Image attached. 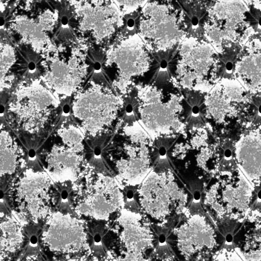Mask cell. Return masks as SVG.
Listing matches in <instances>:
<instances>
[{
    "instance_id": "6da1fadb",
    "label": "cell",
    "mask_w": 261,
    "mask_h": 261,
    "mask_svg": "<svg viewBox=\"0 0 261 261\" xmlns=\"http://www.w3.org/2000/svg\"><path fill=\"white\" fill-rule=\"evenodd\" d=\"M225 153L198 113L191 115L183 132L168 149L167 158L190 191L198 193L219 171Z\"/></svg>"
},
{
    "instance_id": "7a4b0ae2",
    "label": "cell",
    "mask_w": 261,
    "mask_h": 261,
    "mask_svg": "<svg viewBox=\"0 0 261 261\" xmlns=\"http://www.w3.org/2000/svg\"><path fill=\"white\" fill-rule=\"evenodd\" d=\"M170 80L137 86V120L156 145L169 149L190 119L191 107Z\"/></svg>"
},
{
    "instance_id": "3957f363",
    "label": "cell",
    "mask_w": 261,
    "mask_h": 261,
    "mask_svg": "<svg viewBox=\"0 0 261 261\" xmlns=\"http://www.w3.org/2000/svg\"><path fill=\"white\" fill-rule=\"evenodd\" d=\"M221 81L204 97L200 112L205 125L226 151L260 116V103L250 99L233 77Z\"/></svg>"
},
{
    "instance_id": "277c9868",
    "label": "cell",
    "mask_w": 261,
    "mask_h": 261,
    "mask_svg": "<svg viewBox=\"0 0 261 261\" xmlns=\"http://www.w3.org/2000/svg\"><path fill=\"white\" fill-rule=\"evenodd\" d=\"M202 192L203 205L214 222L231 235L234 227L247 219L256 189L237 167L232 155L226 154L220 170Z\"/></svg>"
},
{
    "instance_id": "5b68a950",
    "label": "cell",
    "mask_w": 261,
    "mask_h": 261,
    "mask_svg": "<svg viewBox=\"0 0 261 261\" xmlns=\"http://www.w3.org/2000/svg\"><path fill=\"white\" fill-rule=\"evenodd\" d=\"M123 103L111 86L93 79L73 96L71 115L86 139H97L122 125Z\"/></svg>"
},
{
    "instance_id": "8992f818",
    "label": "cell",
    "mask_w": 261,
    "mask_h": 261,
    "mask_svg": "<svg viewBox=\"0 0 261 261\" xmlns=\"http://www.w3.org/2000/svg\"><path fill=\"white\" fill-rule=\"evenodd\" d=\"M111 142L110 160L121 184L140 185L155 167L160 148L137 121L123 123Z\"/></svg>"
},
{
    "instance_id": "52a82bcc",
    "label": "cell",
    "mask_w": 261,
    "mask_h": 261,
    "mask_svg": "<svg viewBox=\"0 0 261 261\" xmlns=\"http://www.w3.org/2000/svg\"><path fill=\"white\" fill-rule=\"evenodd\" d=\"M145 211L155 225L175 220L173 217L188 210L193 195L167 160L159 162L139 185Z\"/></svg>"
},
{
    "instance_id": "ba28073f",
    "label": "cell",
    "mask_w": 261,
    "mask_h": 261,
    "mask_svg": "<svg viewBox=\"0 0 261 261\" xmlns=\"http://www.w3.org/2000/svg\"><path fill=\"white\" fill-rule=\"evenodd\" d=\"M60 104V100L41 79L21 82L9 101V122L19 133L39 136L54 122Z\"/></svg>"
},
{
    "instance_id": "9c48e42d",
    "label": "cell",
    "mask_w": 261,
    "mask_h": 261,
    "mask_svg": "<svg viewBox=\"0 0 261 261\" xmlns=\"http://www.w3.org/2000/svg\"><path fill=\"white\" fill-rule=\"evenodd\" d=\"M150 67L138 35L119 38L105 53L104 73L121 97L136 86L148 83Z\"/></svg>"
},
{
    "instance_id": "30bf717a",
    "label": "cell",
    "mask_w": 261,
    "mask_h": 261,
    "mask_svg": "<svg viewBox=\"0 0 261 261\" xmlns=\"http://www.w3.org/2000/svg\"><path fill=\"white\" fill-rule=\"evenodd\" d=\"M53 52L40 79L59 99L74 96L83 88L90 74L88 56L75 46Z\"/></svg>"
},
{
    "instance_id": "8fae6325",
    "label": "cell",
    "mask_w": 261,
    "mask_h": 261,
    "mask_svg": "<svg viewBox=\"0 0 261 261\" xmlns=\"http://www.w3.org/2000/svg\"><path fill=\"white\" fill-rule=\"evenodd\" d=\"M188 219L173 228L175 255L180 259L207 260L219 251L224 239L203 212L190 206Z\"/></svg>"
},
{
    "instance_id": "7c38bea8",
    "label": "cell",
    "mask_w": 261,
    "mask_h": 261,
    "mask_svg": "<svg viewBox=\"0 0 261 261\" xmlns=\"http://www.w3.org/2000/svg\"><path fill=\"white\" fill-rule=\"evenodd\" d=\"M76 29L97 44L110 41L120 32L122 15L114 1H70Z\"/></svg>"
},
{
    "instance_id": "4fadbf2b",
    "label": "cell",
    "mask_w": 261,
    "mask_h": 261,
    "mask_svg": "<svg viewBox=\"0 0 261 261\" xmlns=\"http://www.w3.org/2000/svg\"><path fill=\"white\" fill-rule=\"evenodd\" d=\"M43 9L36 16L17 15L10 21L12 29L20 36L21 41L40 54L54 50L48 32L58 22L59 11Z\"/></svg>"
},
{
    "instance_id": "5bb4252c",
    "label": "cell",
    "mask_w": 261,
    "mask_h": 261,
    "mask_svg": "<svg viewBox=\"0 0 261 261\" xmlns=\"http://www.w3.org/2000/svg\"><path fill=\"white\" fill-rule=\"evenodd\" d=\"M260 126L258 116L237 138L231 149L236 166L255 189L260 187Z\"/></svg>"
},
{
    "instance_id": "9a60e30c",
    "label": "cell",
    "mask_w": 261,
    "mask_h": 261,
    "mask_svg": "<svg viewBox=\"0 0 261 261\" xmlns=\"http://www.w3.org/2000/svg\"><path fill=\"white\" fill-rule=\"evenodd\" d=\"M167 9L162 6H148L142 9L139 24L141 37L149 45H159L163 51L177 38L175 20Z\"/></svg>"
},
{
    "instance_id": "2e32d148",
    "label": "cell",
    "mask_w": 261,
    "mask_h": 261,
    "mask_svg": "<svg viewBox=\"0 0 261 261\" xmlns=\"http://www.w3.org/2000/svg\"><path fill=\"white\" fill-rule=\"evenodd\" d=\"M46 162V168L55 182H75L83 173L84 166L88 163L85 153L64 145H55L51 147Z\"/></svg>"
},
{
    "instance_id": "e0dca14e",
    "label": "cell",
    "mask_w": 261,
    "mask_h": 261,
    "mask_svg": "<svg viewBox=\"0 0 261 261\" xmlns=\"http://www.w3.org/2000/svg\"><path fill=\"white\" fill-rule=\"evenodd\" d=\"M251 210L245 225L234 239L236 249L244 260H260V212Z\"/></svg>"
},
{
    "instance_id": "ac0fdd59",
    "label": "cell",
    "mask_w": 261,
    "mask_h": 261,
    "mask_svg": "<svg viewBox=\"0 0 261 261\" xmlns=\"http://www.w3.org/2000/svg\"><path fill=\"white\" fill-rule=\"evenodd\" d=\"M46 66V60L31 48L23 46L17 50L14 68L23 82L40 79Z\"/></svg>"
},
{
    "instance_id": "d6986e66",
    "label": "cell",
    "mask_w": 261,
    "mask_h": 261,
    "mask_svg": "<svg viewBox=\"0 0 261 261\" xmlns=\"http://www.w3.org/2000/svg\"><path fill=\"white\" fill-rule=\"evenodd\" d=\"M1 177L11 175L16 171L20 162V148L14 135L1 124Z\"/></svg>"
},
{
    "instance_id": "ffe728a7",
    "label": "cell",
    "mask_w": 261,
    "mask_h": 261,
    "mask_svg": "<svg viewBox=\"0 0 261 261\" xmlns=\"http://www.w3.org/2000/svg\"><path fill=\"white\" fill-rule=\"evenodd\" d=\"M90 248L93 254L100 258L107 256L114 244V233L104 223H94L88 227Z\"/></svg>"
},
{
    "instance_id": "44dd1931",
    "label": "cell",
    "mask_w": 261,
    "mask_h": 261,
    "mask_svg": "<svg viewBox=\"0 0 261 261\" xmlns=\"http://www.w3.org/2000/svg\"><path fill=\"white\" fill-rule=\"evenodd\" d=\"M56 182L54 188V198L56 209L63 214H73L76 193L74 181L68 180Z\"/></svg>"
},
{
    "instance_id": "7402d4cb",
    "label": "cell",
    "mask_w": 261,
    "mask_h": 261,
    "mask_svg": "<svg viewBox=\"0 0 261 261\" xmlns=\"http://www.w3.org/2000/svg\"><path fill=\"white\" fill-rule=\"evenodd\" d=\"M42 227L39 224L28 226L24 229V241L19 259L39 257L41 259H48L45 256L41 243Z\"/></svg>"
},
{
    "instance_id": "603a6c76",
    "label": "cell",
    "mask_w": 261,
    "mask_h": 261,
    "mask_svg": "<svg viewBox=\"0 0 261 261\" xmlns=\"http://www.w3.org/2000/svg\"><path fill=\"white\" fill-rule=\"evenodd\" d=\"M183 18L188 32L193 35H201L203 31L206 11L197 2H180Z\"/></svg>"
},
{
    "instance_id": "cb8c5ba5",
    "label": "cell",
    "mask_w": 261,
    "mask_h": 261,
    "mask_svg": "<svg viewBox=\"0 0 261 261\" xmlns=\"http://www.w3.org/2000/svg\"><path fill=\"white\" fill-rule=\"evenodd\" d=\"M57 134L63 145L85 153L86 138L75 122L64 123L58 128Z\"/></svg>"
},
{
    "instance_id": "d4e9b609",
    "label": "cell",
    "mask_w": 261,
    "mask_h": 261,
    "mask_svg": "<svg viewBox=\"0 0 261 261\" xmlns=\"http://www.w3.org/2000/svg\"><path fill=\"white\" fill-rule=\"evenodd\" d=\"M15 61L16 55L13 47L8 43H1V89L4 88L9 72Z\"/></svg>"
},
{
    "instance_id": "484cf974",
    "label": "cell",
    "mask_w": 261,
    "mask_h": 261,
    "mask_svg": "<svg viewBox=\"0 0 261 261\" xmlns=\"http://www.w3.org/2000/svg\"><path fill=\"white\" fill-rule=\"evenodd\" d=\"M140 185H126L121 189L124 207L128 211L139 213L142 209L139 189Z\"/></svg>"
},
{
    "instance_id": "4316f807",
    "label": "cell",
    "mask_w": 261,
    "mask_h": 261,
    "mask_svg": "<svg viewBox=\"0 0 261 261\" xmlns=\"http://www.w3.org/2000/svg\"><path fill=\"white\" fill-rule=\"evenodd\" d=\"M237 56L231 53L223 56L216 68L221 80L223 78H232L236 71V61Z\"/></svg>"
},
{
    "instance_id": "83f0119b",
    "label": "cell",
    "mask_w": 261,
    "mask_h": 261,
    "mask_svg": "<svg viewBox=\"0 0 261 261\" xmlns=\"http://www.w3.org/2000/svg\"><path fill=\"white\" fill-rule=\"evenodd\" d=\"M1 218L11 212V187L9 184L1 179Z\"/></svg>"
},
{
    "instance_id": "f1b7e54d",
    "label": "cell",
    "mask_w": 261,
    "mask_h": 261,
    "mask_svg": "<svg viewBox=\"0 0 261 261\" xmlns=\"http://www.w3.org/2000/svg\"><path fill=\"white\" fill-rule=\"evenodd\" d=\"M122 15L142 9L145 1H114Z\"/></svg>"
}]
</instances>
